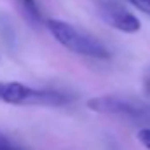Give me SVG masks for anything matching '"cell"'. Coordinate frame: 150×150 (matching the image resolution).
Listing matches in <instances>:
<instances>
[{
  "mask_svg": "<svg viewBox=\"0 0 150 150\" xmlns=\"http://www.w3.org/2000/svg\"><path fill=\"white\" fill-rule=\"evenodd\" d=\"M136 138H138V142H140L145 149L150 150V127H143V129H140L138 134H136Z\"/></svg>",
  "mask_w": 150,
  "mask_h": 150,
  "instance_id": "cell-6",
  "label": "cell"
},
{
  "mask_svg": "<svg viewBox=\"0 0 150 150\" xmlns=\"http://www.w3.org/2000/svg\"><path fill=\"white\" fill-rule=\"evenodd\" d=\"M86 107L91 112L105 115H120L133 120H150V103L122 94H101L87 100Z\"/></svg>",
  "mask_w": 150,
  "mask_h": 150,
  "instance_id": "cell-3",
  "label": "cell"
},
{
  "mask_svg": "<svg viewBox=\"0 0 150 150\" xmlns=\"http://www.w3.org/2000/svg\"><path fill=\"white\" fill-rule=\"evenodd\" d=\"M0 150H23V149H19L16 143H12L7 136H4L0 133Z\"/></svg>",
  "mask_w": 150,
  "mask_h": 150,
  "instance_id": "cell-7",
  "label": "cell"
},
{
  "mask_svg": "<svg viewBox=\"0 0 150 150\" xmlns=\"http://www.w3.org/2000/svg\"><path fill=\"white\" fill-rule=\"evenodd\" d=\"M72 96L58 89H37L21 82H0V101L9 105L30 107H63Z\"/></svg>",
  "mask_w": 150,
  "mask_h": 150,
  "instance_id": "cell-2",
  "label": "cell"
},
{
  "mask_svg": "<svg viewBox=\"0 0 150 150\" xmlns=\"http://www.w3.org/2000/svg\"><path fill=\"white\" fill-rule=\"evenodd\" d=\"M136 9H140L142 12H145L147 16H150V0H129Z\"/></svg>",
  "mask_w": 150,
  "mask_h": 150,
  "instance_id": "cell-8",
  "label": "cell"
},
{
  "mask_svg": "<svg viewBox=\"0 0 150 150\" xmlns=\"http://www.w3.org/2000/svg\"><path fill=\"white\" fill-rule=\"evenodd\" d=\"M96 9H98L100 18L103 19V23H107L108 26H112V28L122 32V33H136L142 28L140 19L129 9L120 5L119 2L98 0L96 2Z\"/></svg>",
  "mask_w": 150,
  "mask_h": 150,
  "instance_id": "cell-4",
  "label": "cell"
},
{
  "mask_svg": "<svg viewBox=\"0 0 150 150\" xmlns=\"http://www.w3.org/2000/svg\"><path fill=\"white\" fill-rule=\"evenodd\" d=\"M19 2H21L23 11H25V14L28 16V19H30L32 23L38 25V23L42 21V14H40V9H38L37 2H35V0H19Z\"/></svg>",
  "mask_w": 150,
  "mask_h": 150,
  "instance_id": "cell-5",
  "label": "cell"
},
{
  "mask_svg": "<svg viewBox=\"0 0 150 150\" xmlns=\"http://www.w3.org/2000/svg\"><path fill=\"white\" fill-rule=\"evenodd\" d=\"M45 26L51 32V35L63 47H67L68 51H72L75 54L94 58V59H108L112 56L103 42H100L98 38H94L86 32H80L79 28H75L74 25H70L67 21L47 19Z\"/></svg>",
  "mask_w": 150,
  "mask_h": 150,
  "instance_id": "cell-1",
  "label": "cell"
}]
</instances>
